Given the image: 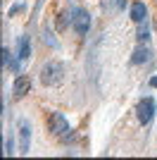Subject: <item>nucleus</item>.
<instances>
[{
	"label": "nucleus",
	"instance_id": "1",
	"mask_svg": "<svg viewBox=\"0 0 157 160\" xmlns=\"http://www.w3.org/2000/svg\"><path fill=\"white\" fill-rule=\"evenodd\" d=\"M48 129H50V134L59 143H69V141L76 139L74 129L69 127V122H67V117L62 112H50L48 115Z\"/></svg>",
	"mask_w": 157,
	"mask_h": 160
},
{
	"label": "nucleus",
	"instance_id": "2",
	"mask_svg": "<svg viewBox=\"0 0 157 160\" xmlns=\"http://www.w3.org/2000/svg\"><path fill=\"white\" fill-rule=\"evenodd\" d=\"M64 79V65L57 60H50L40 67V84L43 86H55Z\"/></svg>",
	"mask_w": 157,
	"mask_h": 160
},
{
	"label": "nucleus",
	"instance_id": "3",
	"mask_svg": "<svg viewBox=\"0 0 157 160\" xmlns=\"http://www.w3.org/2000/svg\"><path fill=\"white\" fill-rule=\"evenodd\" d=\"M155 112H157V103H155V98H150V96H145V98H140L136 103V117H138V122H140L143 127H148V124L155 120Z\"/></svg>",
	"mask_w": 157,
	"mask_h": 160
},
{
	"label": "nucleus",
	"instance_id": "4",
	"mask_svg": "<svg viewBox=\"0 0 157 160\" xmlns=\"http://www.w3.org/2000/svg\"><path fill=\"white\" fill-rule=\"evenodd\" d=\"M69 22H72V29L78 36H86L88 29H91V14L83 7H74L72 12H69Z\"/></svg>",
	"mask_w": 157,
	"mask_h": 160
},
{
	"label": "nucleus",
	"instance_id": "5",
	"mask_svg": "<svg viewBox=\"0 0 157 160\" xmlns=\"http://www.w3.org/2000/svg\"><path fill=\"white\" fill-rule=\"evenodd\" d=\"M29 146H31V122L21 117L19 120V153L26 155Z\"/></svg>",
	"mask_w": 157,
	"mask_h": 160
},
{
	"label": "nucleus",
	"instance_id": "6",
	"mask_svg": "<svg viewBox=\"0 0 157 160\" xmlns=\"http://www.w3.org/2000/svg\"><path fill=\"white\" fill-rule=\"evenodd\" d=\"M31 91V77H26V74H17L12 81V93L17 96V98H21V96H26Z\"/></svg>",
	"mask_w": 157,
	"mask_h": 160
},
{
	"label": "nucleus",
	"instance_id": "7",
	"mask_svg": "<svg viewBox=\"0 0 157 160\" xmlns=\"http://www.w3.org/2000/svg\"><path fill=\"white\" fill-rule=\"evenodd\" d=\"M152 50L148 48V43H140V46L133 50V55H131V65H145V62L150 60Z\"/></svg>",
	"mask_w": 157,
	"mask_h": 160
},
{
	"label": "nucleus",
	"instance_id": "8",
	"mask_svg": "<svg viewBox=\"0 0 157 160\" xmlns=\"http://www.w3.org/2000/svg\"><path fill=\"white\" fill-rule=\"evenodd\" d=\"M131 19L136 22V24H140V22L148 19V7H145V2H140V0L131 2Z\"/></svg>",
	"mask_w": 157,
	"mask_h": 160
},
{
	"label": "nucleus",
	"instance_id": "9",
	"mask_svg": "<svg viewBox=\"0 0 157 160\" xmlns=\"http://www.w3.org/2000/svg\"><path fill=\"white\" fill-rule=\"evenodd\" d=\"M17 58H19L21 62L31 58V41H29V36H19V46H17Z\"/></svg>",
	"mask_w": 157,
	"mask_h": 160
},
{
	"label": "nucleus",
	"instance_id": "10",
	"mask_svg": "<svg viewBox=\"0 0 157 160\" xmlns=\"http://www.w3.org/2000/svg\"><path fill=\"white\" fill-rule=\"evenodd\" d=\"M136 38H138V43H148V41H150V27H148V19L138 24V33H136Z\"/></svg>",
	"mask_w": 157,
	"mask_h": 160
},
{
	"label": "nucleus",
	"instance_id": "11",
	"mask_svg": "<svg viewBox=\"0 0 157 160\" xmlns=\"http://www.w3.org/2000/svg\"><path fill=\"white\" fill-rule=\"evenodd\" d=\"M5 155H12L14 153V141H12V136H7L5 139V151H2Z\"/></svg>",
	"mask_w": 157,
	"mask_h": 160
},
{
	"label": "nucleus",
	"instance_id": "12",
	"mask_svg": "<svg viewBox=\"0 0 157 160\" xmlns=\"http://www.w3.org/2000/svg\"><path fill=\"white\" fill-rule=\"evenodd\" d=\"M67 17H69L67 12H62V14H59V19H57V29H67L69 24H72V22H67Z\"/></svg>",
	"mask_w": 157,
	"mask_h": 160
},
{
	"label": "nucleus",
	"instance_id": "13",
	"mask_svg": "<svg viewBox=\"0 0 157 160\" xmlns=\"http://www.w3.org/2000/svg\"><path fill=\"white\" fill-rule=\"evenodd\" d=\"M43 36H45V38H43V41H45V43H50V46H52V48H57V41L52 38V33H50V31H48V29H45V31H43Z\"/></svg>",
	"mask_w": 157,
	"mask_h": 160
},
{
	"label": "nucleus",
	"instance_id": "14",
	"mask_svg": "<svg viewBox=\"0 0 157 160\" xmlns=\"http://www.w3.org/2000/svg\"><path fill=\"white\" fill-rule=\"evenodd\" d=\"M2 67H10V48H2Z\"/></svg>",
	"mask_w": 157,
	"mask_h": 160
},
{
	"label": "nucleus",
	"instance_id": "15",
	"mask_svg": "<svg viewBox=\"0 0 157 160\" xmlns=\"http://www.w3.org/2000/svg\"><path fill=\"white\" fill-rule=\"evenodd\" d=\"M19 10H24V5H14L12 10H10V17H12V14H17V12H19Z\"/></svg>",
	"mask_w": 157,
	"mask_h": 160
},
{
	"label": "nucleus",
	"instance_id": "16",
	"mask_svg": "<svg viewBox=\"0 0 157 160\" xmlns=\"http://www.w3.org/2000/svg\"><path fill=\"white\" fill-rule=\"evenodd\" d=\"M150 86H155V88H157V77H152V79H150Z\"/></svg>",
	"mask_w": 157,
	"mask_h": 160
}]
</instances>
